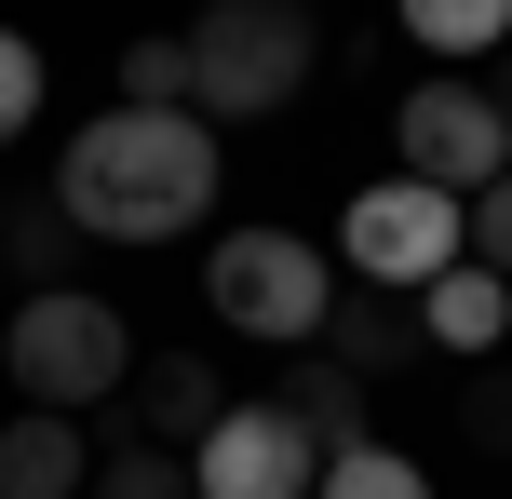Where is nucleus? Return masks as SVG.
Returning a JSON list of instances; mask_svg holds the SVG:
<instances>
[{"label": "nucleus", "instance_id": "f257e3e1", "mask_svg": "<svg viewBox=\"0 0 512 499\" xmlns=\"http://www.w3.org/2000/svg\"><path fill=\"white\" fill-rule=\"evenodd\" d=\"M54 216L81 243H176L189 216H216V122L189 108H108L54 162Z\"/></svg>", "mask_w": 512, "mask_h": 499}, {"label": "nucleus", "instance_id": "f03ea898", "mask_svg": "<svg viewBox=\"0 0 512 499\" xmlns=\"http://www.w3.org/2000/svg\"><path fill=\"white\" fill-rule=\"evenodd\" d=\"M310 68H324V27L297 14V0H216L203 27H189V122H270V108L310 95Z\"/></svg>", "mask_w": 512, "mask_h": 499}, {"label": "nucleus", "instance_id": "7ed1b4c3", "mask_svg": "<svg viewBox=\"0 0 512 499\" xmlns=\"http://www.w3.org/2000/svg\"><path fill=\"white\" fill-rule=\"evenodd\" d=\"M0 365H14V392L41 405V419H81V405L135 392V324L68 284V297H27V311L0 324Z\"/></svg>", "mask_w": 512, "mask_h": 499}, {"label": "nucleus", "instance_id": "20e7f679", "mask_svg": "<svg viewBox=\"0 0 512 499\" xmlns=\"http://www.w3.org/2000/svg\"><path fill=\"white\" fill-rule=\"evenodd\" d=\"M203 311L230 324V338H256V351H324V311H337L324 243H297V230H230V243L203 257Z\"/></svg>", "mask_w": 512, "mask_h": 499}, {"label": "nucleus", "instance_id": "39448f33", "mask_svg": "<svg viewBox=\"0 0 512 499\" xmlns=\"http://www.w3.org/2000/svg\"><path fill=\"white\" fill-rule=\"evenodd\" d=\"M337 257H351V284L418 297V284H445V270L472 257V216L445 203V189H418V176H378V189H351V216H337Z\"/></svg>", "mask_w": 512, "mask_h": 499}, {"label": "nucleus", "instance_id": "423d86ee", "mask_svg": "<svg viewBox=\"0 0 512 499\" xmlns=\"http://www.w3.org/2000/svg\"><path fill=\"white\" fill-rule=\"evenodd\" d=\"M391 149H405V176L445 189V203H472V189L512 176V122H499V95H486V81H445V68L391 108Z\"/></svg>", "mask_w": 512, "mask_h": 499}, {"label": "nucleus", "instance_id": "0eeeda50", "mask_svg": "<svg viewBox=\"0 0 512 499\" xmlns=\"http://www.w3.org/2000/svg\"><path fill=\"white\" fill-rule=\"evenodd\" d=\"M310 486H324V446H310L270 392L230 405V419L189 446V499H310Z\"/></svg>", "mask_w": 512, "mask_h": 499}, {"label": "nucleus", "instance_id": "6e6552de", "mask_svg": "<svg viewBox=\"0 0 512 499\" xmlns=\"http://www.w3.org/2000/svg\"><path fill=\"white\" fill-rule=\"evenodd\" d=\"M418 297H378V284H337V311H324V365H351L364 392H378V378H405L418 365Z\"/></svg>", "mask_w": 512, "mask_h": 499}, {"label": "nucleus", "instance_id": "1a4fd4ad", "mask_svg": "<svg viewBox=\"0 0 512 499\" xmlns=\"http://www.w3.org/2000/svg\"><path fill=\"white\" fill-rule=\"evenodd\" d=\"M230 419V392H216V365L203 351H135V432H149V446H203V432Z\"/></svg>", "mask_w": 512, "mask_h": 499}, {"label": "nucleus", "instance_id": "9d476101", "mask_svg": "<svg viewBox=\"0 0 512 499\" xmlns=\"http://www.w3.org/2000/svg\"><path fill=\"white\" fill-rule=\"evenodd\" d=\"M81 486H95V446L41 405H14L0 419V499H81Z\"/></svg>", "mask_w": 512, "mask_h": 499}, {"label": "nucleus", "instance_id": "9b49d317", "mask_svg": "<svg viewBox=\"0 0 512 499\" xmlns=\"http://www.w3.org/2000/svg\"><path fill=\"white\" fill-rule=\"evenodd\" d=\"M418 338H432V351H499L512 338V284L459 257L445 284H418Z\"/></svg>", "mask_w": 512, "mask_h": 499}, {"label": "nucleus", "instance_id": "f8f14e48", "mask_svg": "<svg viewBox=\"0 0 512 499\" xmlns=\"http://www.w3.org/2000/svg\"><path fill=\"white\" fill-rule=\"evenodd\" d=\"M270 405H283V419H297L324 459H337V446H364V378H351V365H324V351H297V378H283Z\"/></svg>", "mask_w": 512, "mask_h": 499}, {"label": "nucleus", "instance_id": "ddd939ff", "mask_svg": "<svg viewBox=\"0 0 512 499\" xmlns=\"http://www.w3.org/2000/svg\"><path fill=\"white\" fill-rule=\"evenodd\" d=\"M310 499H432V473H418L405 446H378V432H364V446L324 459V486H310Z\"/></svg>", "mask_w": 512, "mask_h": 499}, {"label": "nucleus", "instance_id": "4468645a", "mask_svg": "<svg viewBox=\"0 0 512 499\" xmlns=\"http://www.w3.org/2000/svg\"><path fill=\"white\" fill-rule=\"evenodd\" d=\"M405 41L418 54H499L512 14H499V0H405Z\"/></svg>", "mask_w": 512, "mask_h": 499}, {"label": "nucleus", "instance_id": "2eb2a0df", "mask_svg": "<svg viewBox=\"0 0 512 499\" xmlns=\"http://www.w3.org/2000/svg\"><path fill=\"white\" fill-rule=\"evenodd\" d=\"M0 257L27 270V297H68V270H81V230L41 203V216H14V243H0Z\"/></svg>", "mask_w": 512, "mask_h": 499}, {"label": "nucleus", "instance_id": "dca6fc26", "mask_svg": "<svg viewBox=\"0 0 512 499\" xmlns=\"http://www.w3.org/2000/svg\"><path fill=\"white\" fill-rule=\"evenodd\" d=\"M81 499H189V459H176V446H108Z\"/></svg>", "mask_w": 512, "mask_h": 499}, {"label": "nucleus", "instance_id": "f3484780", "mask_svg": "<svg viewBox=\"0 0 512 499\" xmlns=\"http://www.w3.org/2000/svg\"><path fill=\"white\" fill-rule=\"evenodd\" d=\"M122 108H189V41H122Z\"/></svg>", "mask_w": 512, "mask_h": 499}, {"label": "nucleus", "instance_id": "a211bd4d", "mask_svg": "<svg viewBox=\"0 0 512 499\" xmlns=\"http://www.w3.org/2000/svg\"><path fill=\"white\" fill-rule=\"evenodd\" d=\"M27 122H41V41H14V27H0V149H14Z\"/></svg>", "mask_w": 512, "mask_h": 499}, {"label": "nucleus", "instance_id": "6ab92c4d", "mask_svg": "<svg viewBox=\"0 0 512 499\" xmlns=\"http://www.w3.org/2000/svg\"><path fill=\"white\" fill-rule=\"evenodd\" d=\"M459 216H472V270H499V284H512V176H499V189H472Z\"/></svg>", "mask_w": 512, "mask_h": 499}, {"label": "nucleus", "instance_id": "aec40b11", "mask_svg": "<svg viewBox=\"0 0 512 499\" xmlns=\"http://www.w3.org/2000/svg\"><path fill=\"white\" fill-rule=\"evenodd\" d=\"M459 432H486V446H512V365L472 378V405H459Z\"/></svg>", "mask_w": 512, "mask_h": 499}, {"label": "nucleus", "instance_id": "412c9836", "mask_svg": "<svg viewBox=\"0 0 512 499\" xmlns=\"http://www.w3.org/2000/svg\"><path fill=\"white\" fill-rule=\"evenodd\" d=\"M486 95H499V122H512V81H486Z\"/></svg>", "mask_w": 512, "mask_h": 499}, {"label": "nucleus", "instance_id": "4be33fe9", "mask_svg": "<svg viewBox=\"0 0 512 499\" xmlns=\"http://www.w3.org/2000/svg\"><path fill=\"white\" fill-rule=\"evenodd\" d=\"M0 243H14V203H0Z\"/></svg>", "mask_w": 512, "mask_h": 499}]
</instances>
